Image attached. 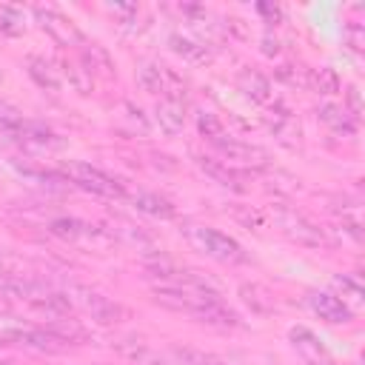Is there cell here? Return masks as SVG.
Here are the masks:
<instances>
[{
    "label": "cell",
    "instance_id": "1",
    "mask_svg": "<svg viewBox=\"0 0 365 365\" xmlns=\"http://www.w3.org/2000/svg\"><path fill=\"white\" fill-rule=\"evenodd\" d=\"M154 302H160L163 308L188 314L208 325H220V328L240 325L237 311L222 302L214 285H191V288H157L154 285Z\"/></svg>",
    "mask_w": 365,
    "mask_h": 365
},
{
    "label": "cell",
    "instance_id": "2",
    "mask_svg": "<svg viewBox=\"0 0 365 365\" xmlns=\"http://www.w3.org/2000/svg\"><path fill=\"white\" fill-rule=\"evenodd\" d=\"M0 294L6 299H20L37 311H46L48 317H66L71 311V299L68 294L37 282V279H26V277H14V274H0Z\"/></svg>",
    "mask_w": 365,
    "mask_h": 365
},
{
    "label": "cell",
    "instance_id": "3",
    "mask_svg": "<svg viewBox=\"0 0 365 365\" xmlns=\"http://www.w3.org/2000/svg\"><path fill=\"white\" fill-rule=\"evenodd\" d=\"M180 231H182V237L188 240V245H191L194 251H200V254H205V257H211V259H217V262H228V265L245 262L242 245H240L234 237L222 234L220 228L185 222Z\"/></svg>",
    "mask_w": 365,
    "mask_h": 365
},
{
    "label": "cell",
    "instance_id": "4",
    "mask_svg": "<svg viewBox=\"0 0 365 365\" xmlns=\"http://www.w3.org/2000/svg\"><path fill=\"white\" fill-rule=\"evenodd\" d=\"M60 177H63L66 182H74L77 188H86V191L100 194V197H108V200L125 197V185H123L117 177H111V174H106L103 168L88 165V163L68 160V163L60 168Z\"/></svg>",
    "mask_w": 365,
    "mask_h": 365
},
{
    "label": "cell",
    "instance_id": "5",
    "mask_svg": "<svg viewBox=\"0 0 365 365\" xmlns=\"http://www.w3.org/2000/svg\"><path fill=\"white\" fill-rule=\"evenodd\" d=\"M68 299L77 302L86 311V317L91 322H97V325H117V322L128 319V308L125 305H120L117 299H111V297H106L100 291H91L86 285H74Z\"/></svg>",
    "mask_w": 365,
    "mask_h": 365
},
{
    "label": "cell",
    "instance_id": "6",
    "mask_svg": "<svg viewBox=\"0 0 365 365\" xmlns=\"http://www.w3.org/2000/svg\"><path fill=\"white\" fill-rule=\"evenodd\" d=\"M274 222L279 225V231H282L288 240H294V242H299V245L319 248V245L328 242V240H325V231H322L319 225H314V222H311L302 211H297V208L274 205Z\"/></svg>",
    "mask_w": 365,
    "mask_h": 365
},
{
    "label": "cell",
    "instance_id": "7",
    "mask_svg": "<svg viewBox=\"0 0 365 365\" xmlns=\"http://www.w3.org/2000/svg\"><path fill=\"white\" fill-rule=\"evenodd\" d=\"M31 11H34L37 23H40L57 43H63V46H77V43L86 40L83 31L74 26V20L66 17L63 11H57V9H46V6H34Z\"/></svg>",
    "mask_w": 365,
    "mask_h": 365
},
{
    "label": "cell",
    "instance_id": "8",
    "mask_svg": "<svg viewBox=\"0 0 365 365\" xmlns=\"http://www.w3.org/2000/svg\"><path fill=\"white\" fill-rule=\"evenodd\" d=\"M288 339L294 345V351L308 362V365H334V356L328 354V348L319 342V336L305 328V325H294L288 331Z\"/></svg>",
    "mask_w": 365,
    "mask_h": 365
},
{
    "label": "cell",
    "instance_id": "9",
    "mask_svg": "<svg viewBox=\"0 0 365 365\" xmlns=\"http://www.w3.org/2000/svg\"><path fill=\"white\" fill-rule=\"evenodd\" d=\"M140 86L151 94H160V97H182L180 77L171 68L157 66V63H148V66L140 68Z\"/></svg>",
    "mask_w": 365,
    "mask_h": 365
},
{
    "label": "cell",
    "instance_id": "10",
    "mask_svg": "<svg viewBox=\"0 0 365 365\" xmlns=\"http://www.w3.org/2000/svg\"><path fill=\"white\" fill-rule=\"evenodd\" d=\"M308 305H311V311H314L319 319H325V322H331V325H345V322H351V317H354V311L348 308V302L339 299V297L331 294V291H311V294H308Z\"/></svg>",
    "mask_w": 365,
    "mask_h": 365
},
{
    "label": "cell",
    "instance_id": "11",
    "mask_svg": "<svg viewBox=\"0 0 365 365\" xmlns=\"http://www.w3.org/2000/svg\"><path fill=\"white\" fill-rule=\"evenodd\" d=\"M48 228H51V234H57V237H63V240H68V242L103 237V228H97V225L86 222V220H77V217H57V220H51Z\"/></svg>",
    "mask_w": 365,
    "mask_h": 365
},
{
    "label": "cell",
    "instance_id": "12",
    "mask_svg": "<svg viewBox=\"0 0 365 365\" xmlns=\"http://www.w3.org/2000/svg\"><path fill=\"white\" fill-rule=\"evenodd\" d=\"M114 348H117L125 359H131L134 365H180V359L174 362V359H168L165 354H160L157 348H151V345H145V342L123 339V342H114Z\"/></svg>",
    "mask_w": 365,
    "mask_h": 365
},
{
    "label": "cell",
    "instance_id": "13",
    "mask_svg": "<svg viewBox=\"0 0 365 365\" xmlns=\"http://www.w3.org/2000/svg\"><path fill=\"white\" fill-rule=\"evenodd\" d=\"M197 165L220 185L225 188H234V191H242V171L228 165L225 160H217V157H197Z\"/></svg>",
    "mask_w": 365,
    "mask_h": 365
},
{
    "label": "cell",
    "instance_id": "14",
    "mask_svg": "<svg viewBox=\"0 0 365 365\" xmlns=\"http://www.w3.org/2000/svg\"><path fill=\"white\" fill-rule=\"evenodd\" d=\"M9 137H14V140H20V143H26V145H37V148H57L60 145V137L51 131V128H46L43 123H31V120H26L14 134H9Z\"/></svg>",
    "mask_w": 365,
    "mask_h": 365
},
{
    "label": "cell",
    "instance_id": "15",
    "mask_svg": "<svg viewBox=\"0 0 365 365\" xmlns=\"http://www.w3.org/2000/svg\"><path fill=\"white\" fill-rule=\"evenodd\" d=\"M185 108H182V97H163L160 103H157V123H160V128L165 131V134H177L180 128H182V120H185V114H182Z\"/></svg>",
    "mask_w": 365,
    "mask_h": 365
},
{
    "label": "cell",
    "instance_id": "16",
    "mask_svg": "<svg viewBox=\"0 0 365 365\" xmlns=\"http://www.w3.org/2000/svg\"><path fill=\"white\" fill-rule=\"evenodd\" d=\"M317 114H319V120H322L325 125H331L334 134L351 137V134L356 131V120L348 114V108H339V106H334V103H322V106L317 108Z\"/></svg>",
    "mask_w": 365,
    "mask_h": 365
},
{
    "label": "cell",
    "instance_id": "17",
    "mask_svg": "<svg viewBox=\"0 0 365 365\" xmlns=\"http://www.w3.org/2000/svg\"><path fill=\"white\" fill-rule=\"evenodd\" d=\"M131 202H134V208H137V211L151 214V217H160V220H174V217H177V208H174L165 197H160V194L140 191V194H134V197H131Z\"/></svg>",
    "mask_w": 365,
    "mask_h": 365
},
{
    "label": "cell",
    "instance_id": "18",
    "mask_svg": "<svg viewBox=\"0 0 365 365\" xmlns=\"http://www.w3.org/2000/svg\"><path fill=\"white\" fill-rule=\"evenodd\" d=\"M237 86H240V91H242L245 97H251L254 103H265V100L271 97L268 80H265L259 71H254V68H242V71L237 74Z\"/></svg>",
    "mask_w": 365,
    "mask_h": 365
},
{
    "label": "cell",
    "instance_id": "19",
    "mask_svg": "<svg viewBox=\"0 0 365 365\" xmlns=\"http://www.w3.org/2000/svg\"><path fill=\"white\" fill-rule=\"evenodd\" d=\"M168 46H171V51H177V54L185 57L188 63H208V60H211V54H208V48H205L202 43L188 40V37H182V34H171V37H168Z\"/></svg>",
    "mask_w": 365,
    "mask_h": 365
},
{
    "label": "cell",
    "instance_id": "20",
    "mask_svg": "<svg viewBox=\"0 0 365 365\" xmlns=\"http://www.w3.org/2000/svg\"><path fill=\"white\" fill-rule=\"evenodd\" d=\"M29 74L40 88L57 91L60 88V74L57 68H51V63H46L43 57H29Z\"/></svg>",
    "mask_w": 365,
    "mask_h": 365
},
{
    "label": "cell",
    "instance_id": "21",
    "mask_svg": "<svg viewBox=\"0 0 365 365\" xmlns=\"http://www.w3.org/2000/svg\"><path fill=\"white\" fill-rule=\"evenodd\" d=\"M174 356L180 359V365H231L228 359L217 356V354H208V351H200V348H174Z\"/></svg>",
    "mask_w": 365,
    "mask_h": 365
},
{
    "label": "cell",
    "instance_id": "22",
    "mask_svg": "<svg viewBox=\"0 0 365 365\" xmlns=\"http://www.w3.org/2000/svg\"><path fill=\"white\" fill-rule=\"evenodd\" d=\"M197 128H200V134H202L208 143L225 134V125H222V120H220L217 114H211V111H200V114H197Z\"/></svg>",
    "mask_w": 365,
    "mask_h": 365
},
{
    "label": "cell",
    "instance_id": "23",
    "mask_svg": "<svg viewBox=\"0 0 365 365\" xmlns=\"http://www.w3.org/2000/svg\"><path fill=\"white\" fill-rule=\"evenodd\" d=\"M334 288H336L342 297H348L351 302H362V282H359L356 277H351V274H336V277H334Z\"/></svg>",
    "mask_w": 365,
    "mask_h": 365
},
{
    "label": "cell",
    "instance_id": "24",
    "mask_svg": "<svg viewBox=\"0 0 365 365\" xmlns=\"http://www.w3.org/2000/svg\"><path fill=\"white\" fill-rule=\"evenodd\" d=\"M23 31V11L17 6H0V34Z\"/></svg>",
    "mask_w": 365,
    "mask_h": 365
},
{
    "label": "cell",
    "instance_id": "25",
    "mask_svg": "<svg viewBox=\"0 0 365 365\" xmlns=\"http://www.w3.org/2000/svg\"><path fill=\"white\" fill-rule=\"evenodd\" d=\"M240 294H242V299L254 311H271V299H268L265 288H259V285H240Z\"/></svg>",
    "mask_w": 365,
    "mask_h": 365
},
{
    "label": "cell",
    "instance_id": "26",
    "mask_svg": "<svg viewBox=\"0 0 365 365\" xmlns=\"http://www.w3.org/2000/svg\"><path fill=\"white\" fill-rule=\"evenodd\" d=\"M314 86L322 94H336L339 91V77L334 74V68L319 66V68H314Z\"/></svg>",
    "mask_w": 365,
    "mask_h": 365
},
{
    "label": "cell",
    "instance_id": "27",
    "mask_svg": "<svg viewBox=\"0 0 365 365\" xmlns=\"http://www.w3.org/2000/svg\"><path fill=\"white\" fill-rule=\"evenodd\" d=\"M26 123V117L11 106V103H6V100H0V128L6 131V134H14L20 125Z\"/></svg>",
    "mask_w": 365,
    "mask_h": 365
},
{
    "label": "cell",
    "instance_id": "28",
    "mask_svg": "<svg viewBox=\"0 0 365 365\" xmlns=\"http://www.w3.org/2000/svg\"><path fill=\"white\" fill-rule=\"evenodd\" d=\"M345 40L354 51H362V43H365V34H362V26L359 23H348L345 26Z\"/></svg>",
    "mask_w": 365,
    "mask_h": 365
},
{
    "label": "cell",
    "instance_id": "29",
    "mask_svg": "<svg viewBox=\"0 0 365 365\" xmlns=\"http://www.w3.org/2000/svg\"><path fill=\"white\" fill-rule=\"evenodd\" d=\"M108 11H111V14H120V17H123V23H128L131 17H137V14H140V9H137V6H123V3L108 6Z\"/></svg>",
    "mask_w": 365,
    "mask_h": 365
},
{
    "label": "cell",
    "instance_id": "30",
    "mask_svg": "<svg viewBox=\"0 0 365 365\" xmlns=\"http://www.w3.org/2000/svg\"><path fill=\"white\" fill-rule=\"evenodd\" d=\"M9 311H11V305H9V299L0 294V314H9Z\"/></svg>",
    "mask_w": 365,
    "mask_h": 365
},
{
    "label": "cell",
    "instance_id": "31",
    "mask_svg": "<svg viewBox=\"0 0 365 365\" xmlns=\"http://www.w3.org/2000/svg\"><path fill=\"white\" fill-rule=\"evenodd\" d=\"M100 365H103V362H100Z\"/></svg>",
    "mask_w": 365,
    "mask_h": 365
}]
</instances>
